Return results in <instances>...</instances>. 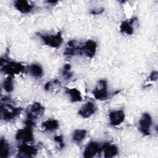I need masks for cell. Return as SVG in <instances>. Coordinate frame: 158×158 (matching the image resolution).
Masks as SVG:
<instances>
[{"mask_svg":"<svg viewBox=\"0 0 158 158\" xmlns=\"http://www.w3.org/2000/svg\"><path fill=\"white\" fill-rule=\"evenodd\" d=\"M1 117L4 121H10L20 114L22 109L14 107L11 105L10 98L7 97L1 98Z\"/></svg>","mask_w":158,"mask_h":158,"instance_id":"obj_1","label":"cell"},{"mask_svg":"<svg viewBox=\"0 0 158 158\" xmlns=\"http://www.w3.org/2000/svg\"><path fill=\"white\" fill-rule=\"evenodd\" d=\"M25 67L20 62L15 61H9L7 59H4L2 57L1 59V72L5 74L9 75L13 77L15 75L19 74L23 72Z\"/></svg>","mask_w":158,"mask_h":158,"instance_id":"obj_2","label":"cell"},{"mask_svg":"<svg viewBox=\"0 0 158 158\" xmlns=\"http://www.w3.org/2000/svg\"><path fill=\"white\" fill-rule=\"evenodd\" d=\"M38 34L45 45L53 48H59L63 41V38L60 31H58L55 35L46 33L42 34L41 33H38Z\"/></svg>","mask_w":158,"mask_h":158,"instance_id":"obj_3","label":"cell"},{"mask_svg":"<svg viewBox=\"0 0 158 158\" xmlns=\"http://www.w3.org/2000/svg\"><path fill=\"white\" fill-rule=\"evenodd\" d=\"M92 93L96 99L99 101L107 99L108 98L107 81L104 79L99 80Z\"/></svg>","mask_w":158,"mask_h":158,"instance_id":"obj_4","label":"cell"},{"mask_svg":"<svg viewBox=\"0 0 158 158\" xmlns=\"http://www.w3.org/2000/svg\"><path fill=\"white\" fill-rule=\"evenodd\" d=\"M44 112V107L39 102H34L26 110L27 119L35 120L41 117Z\"/></svg>","mask_w":158,"mask_h":158,"instance_id":"obj_5","label":"cell"},{"mask_svg":"<svg viewBox=\"0 0 158 158\" xmlns=\"http://www.w3.org/2000/svg\"><path fill=\"white\" fill-rule=\"evenodd\" d=\"M152 123V117L150 114L147 112L143 113L139 121V130L141 133L146 136L149 135Z\"/></svg>","mask_w":158,"mask_h":158,"instance_id":"obj_6","label":"cell"},{"mask_svg":"<svg viewBox=\"0 0 158 158\" xmlns=\"http://www.w3.org/2000/svg\"><path fill=\"white\" fill-rule=\"evenodd\" d=\"M38 152V149L26 143H22L18 146V157H32Z\"/></svg>","mask_w":158,"mask_h":158,"instance_id":"obj_7","label":"cell"},{"mask_svg":"<svg viewBox=\"0 0 158 158\" xmlns=\"http://www.w3.org/2000/svg\"><path fill=\"white\" fill-rule=\"evenodd\" d=\"M15 139L22 143H30L34 140V136L32 131V128L27 127L26 128L20 129L15 135Z\"/></svg>","mask_w":158,"mask_h":158,"instance_id":"obj_8","label":"cell"},{"mask_svg":"<svg viewBox=\"0 0 158 158\" xmlns=\"http://www.w3.org/2000/svg\"><path fill=\"white\" fill-rule=\"evenodd\" d=\"M97 49V43L92 40H87L81 47V54H84L89 58L94 56Z\"/></svg>","mask_w":158,"mask_h":158,"instance_id":"obj_9","label":"cell"},{"mask_svg":"<svg viewBox=\"0 0 158 158\" xmlns=\"http://www.w3.org/2000/svg\"><path fill=\"white\" fill-rule=\"evenodd\" d=\"M81 46L77 40H72L67 43V47L64 52V55L71 57L77 54H81Z\"/></svg>","mask_w":158,"mask_h":158,"instance_id":"obj_10","label":"cell"},{"mask_svg":"<svg viewBox=\"0 0 158 158\" xmlns=\"http://www.w3.org/2000/svg\"><path fill=\"white\" fill-rule=\"evenodd\" d=\"M110 124L112 126H117L121 124L125 120V115L122 109L111 111L109 114Z\"/></svg>","mask_w":158,"mask_h":158,"instance_id":"obj_11","label":"cell"},{"mask_svg":"<svg viewBox=\"0 0 158 158\" xmlns=\"http://www.w3.org/2000/svg\"><path fill=\"white\" fill-rule=\"evenodd\" d=\"M96 110V107L95 104L91 101H88L80 107V110H78V114L81 117L87 118L94 114Z\"/></svg>","mask_w":158,"mask_h":158,"instance_id":"obj_12","label":"cell"},{"mask_svg":"<svg viewBox=\"0 0 158 158\" xmlns=\"http://www.w3.org/2000/svg\"><path fill=\"white\" fill-rule=\"evenodd\" d=\"M100 151L101 148L99 144L95 141H91L87 144L84 150L83 157L85 158H91L94 157Z\"/></svg>","mask_w":158,"mask_h":158,"instance_id":"obj_13","label":"cell"},{"mask_svg":"<svg viewBox=\"0 0 158 158\" xmlns=\"http://www.w3.org/2000/svg\"><path fill=\"white\" fill-rule=\"evenodd\" d=\"M14 5L17 10L23 14L30 13L33 8V6L25 0L15 1Z\"/></svg>","mask_w":158,"mask_h":158,"instance_id":"obj_14","label":"cell"},{"mask_svg":"<svg viewBox=\"0 0 158 158\" xmlns=\"http://www.w3.org/2000/svg\"><path fill=\"white\" fill-rule=\"evenodd\" d=\"M103 151L104 157L106 158L112 157L116 156L118 152V148L114 144H110L109 143H105L101 148V151Z\"/></svg>","mask_w":158,"mask_h":158,"instance_id":"obj_15","label":"cell"},{"mask_svg":"<svg viewBox=\"0 0 158 158\" xmlns=\"http://www.w3.org/2000/svg\"><path fill=\"white\" fill-rule=\"evenodd\" d=\"M136 20V18L130 19L129 21H123L120 26V30L122 33H125L128 35H131L134 33L133 23Z\"/></svg>","mask_w":158,"mask_h":158,"instance_id":"obj_16","label":"cell"},{"mask_svg":"<svg viewBox=\"0 0 158 158\" xmlns=\"http://www.w3.org/2000/svg\"><path fill=\"white\" fill-rule=\"evenodd\" d=\"M27 71L30 75L35 78H41L43 75V69L38 64H32L28 66Z\"/></svg>","mask_w":158,"mask_h":158,"instance_id":"obj_17","label":"cell"},{"mask_svg":"<svg viewBox=\"0 0 158 158\" xmlns=\"http://www.w3.org/2000/svg\"><path fill=\"white\" fill-rule=\"evenodd\" d=\"M41 127L45 131H53L59 128V123L56 119H48L42 123Z\"/></svg>","mask_w":158,"mask_h":158,"instance_id":"obj_18","label":"cell"},{"mask_svg":"<svg viewBox=\"0 0 158 158\" xmlns=\"http://www.w3.org/2000/svg\"><path fill=\"white\" fill-rule=\"evenodd\" d=\"M65 93L70 96V101L73 102H79L82 100V96L80 91L75 88H67Z\"/></svg>","mask_w":158,"mask_h":158,"instance_id":"obj_19","label":"cell"},{"mask_svg":"<svg viewBox=\"0 0 158 158\" xmlns=\"http://www.w3.org/2000/svg\"><path fill=\"white\" fill-rule=\"evenodd\" d=\"M87 131L84 129H77L72 133V140L75 143H81L86 137Z\"/></svg>","mask_w":158,"mask_h":158,"instance_id":"obj_20","label":"cell"},{"mask_svg":"<svg viewBox=\"0 0 158 158\" xmlns=\"http://www.w3.org/2000/svg\"><path fill=\"white\" fill-rule=\"evenodd\" d=\"M10 153V146L9 143L4 138L0 141V157L6 158L9 157Z\"/></svg>","mask_w":158,"mask_h":158,"instance_id":"obj_21","label":"cell"},{"mask_svg":"<svg viewBox=\"0 0 158 158\" xmlns=\"http://www.w3.org/2000/svg\"><path fill=\"white\" fill-rule=\"evenodd\" d=\"M2 87L7 93H11L14 90L12 77L9 76L4 80L2 83Z\"/></svg>","mask_w":158,"mask_h":158,"instance_id":"obj_22","label":"cell"},{"mask_svg":"<svg viewBox=\"0 0 158 158\" xmlns=\"http://www.w3.org/2000/svg\"><path fill=\"white\" fill-rule=\"evenodd\" d=\"M62 75L63 78L67 80L73 77V73L71 72V65L70 64H65L62 70Z\"/></svg>","mask_w":158,"mask_h":158,"instance_id":"obj_23","label":"cell"},{"mask_svg":"<svg viewBox=\"0 0 158 158\" xmlns=\"http://www.w3.org/2000/svg\"><path fill=\"white\" fill-rule=\"evenodd\" d=\"M54 141L58 144L59 149H61L65 147V143L64 141V137L62 135H57L54 137Z\"/></svg>","mask_w":158,"mask_h":158,"instance_id":"obj_24","label":"cell"},{"mask_svg":"<svg viewBox=\"0 0 158 158\" xmlns=\"http://www.w3.org/2000/svg\"><path fill=\"white\" fill-rule=\"evenodd\" d=\"M157 77H158V72L156 70H154L151 72V73L149 77V79L151 81H154L157 80Z\"/></svg>","mask_w":158,"mask_h":158,"instance_id":"obj_25","label":"cell"},{"mask_svg":"<svg viewBox=\"0 0 158 158\" xmlns=\"http://www.w3.org/2000/svg\"><path fill=\"white\" fill-rule=\"evenodd\" d=\"M103 11H104L103 8H99L98 9H93L91 11V14L93 15H98V14H101Z\"/></svg>","mask_w":158,"mask_h":158,"instance_id":"obj_26","label":"cell"}]
</instances>
